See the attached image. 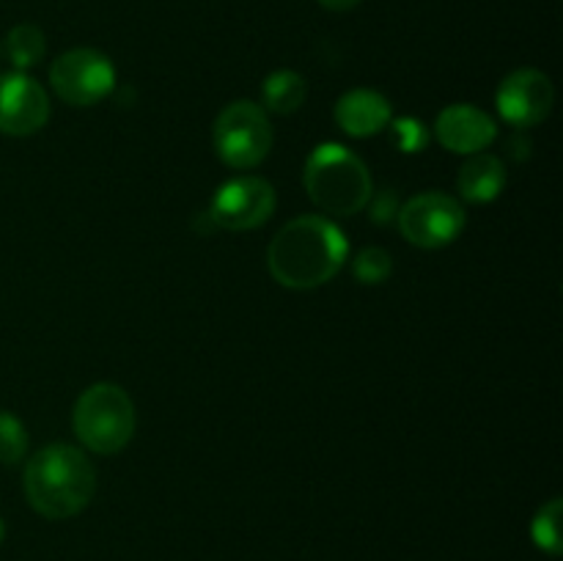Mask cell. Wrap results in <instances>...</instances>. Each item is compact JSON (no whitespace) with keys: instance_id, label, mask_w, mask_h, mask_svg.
<instances>
[{"instance_id":"ba28073f","label":"cell","mask_w":563,"mask_h":561,"mask_svg":"<svg viewBox=\"0 0 563 561\" xmlns=\"http://www.w3.org/2000/svg\"><path fill=\"white\" fill-rule=\"evenodd\" d=\"M275 187L262 176H240L214 193L209 220L223 231H253L275 212Z\"/></svg>"},{"instance_id":"5b68a950","label":"cell","mask_w":563,"mask_h":561,"mask_svg":"<svg viewBox=\"0 0 563 561\" xmlns=\"http://www.w3.org/2000/svg\"><path fill=\"white\" fill-rule=\"evenodd\" d=\"M275 132L269 124V116L262 105L251 99H236L225 105L218 113L212 127V143L218 157L229 168L247 170L256 168L267 160L273 148Z\"/></svg>"},{"instance_id":"6da1fadb","label":"cell","mask_w":563,"mask_h":561,"mask_svg":"<svg viewBox=\"0 0 563 561\" xmlns=\"http://www.w3.org/2000/svg\"><path fill=\"white\" fill-rule=\"evenodd\" d=\"M346 253L350 245L333 220L300 215L269 242L267 264L273 278L286 289H317L339 275Z\"/></svg>"},{"instance_id":"277c9868","label":"cell","mask_w":563,"mask_h":561,"mask_svg":"<svg viewBox=\"0 0 563 561\" xmlns=\"http://www.w3.org/2000/svg\"><path fill=\"white\" fill-rule=\"evenodd\" d=\"M135 405L115 383H93L77 396L71 427L77 440L99 457H113L126 449L135 435Z\"/></svg>"},{"instance_id":"2e32d148","label":"cell","mask_w":563,"mask_h":561,"mask_svg":"<svg viewBox=\"0 0 563 561\" xmlns=\"http://www.w3.org/2000/svg\"><path fill=\"white\" fill-rule=\"evenodd\" d=\"M561 498H553L550 504H544L537 512L531 522V537L537 542V548H542L544 553L559 556L561 553Z\"/></svg>"},{"instance_id":"9c48e42d","label":"cell","mask_w":563,"mask_h":561,"mask_svg":"<svg viewBox=\"0 0 563 561\" xmlns=\"http://www.w3.org/2000/svg\"><path fill=\"white\" fill-rule=\"evenodd\" d=\"M500 119L509 121L517 130L542 124L555 105V86L544 72L539 69H517L509 77H504L498 94Z\"/></svg>"},{"instance_id":"7402d4cb","label":"cell","mask_w":563,"mask_h":561,"mask_svg":"<svg viewBox=\"0 0 563 561\" xmlns=\"http://www.w3.org/2000/svg\"><path fill=\"white\" fill-rule=\"evenodd\" d=\"M3 534H5V526H3V520H0V542H3Z\"/></svg>"},{"instance_id":"7a4b0ae2","label":"cell","mask_w":563,"mask_h":561,"mask_svg":"<svg viewBox=\"0 0 563 561\" xmlns=\"http://www.w3.org/2000/svg\"><path fill=\"white\" fill-rule=\"evenodd\" d=\"M22 487L31 509L47 520H66L80 515L97 495V468L75 446H44L27 460Z\"/></svg>"},{"instance_id":"3957f363","label":"cell","mask_w":563,"mask_h":561,"mask_svg":"<svg viewBox=\"0 0 563 561\" xmlns=\"http://www.w3.org/2000/svg\"><path fill=\"white\" fill-rule=\"evenodd\" d=\"M302 185L308 198L322 212L335 218H352L368 207L374 196L368 165L341 143H322L306 160Z\"/></svg>"},{"instance_id":"7c38bea8","label":"cell","mask_w":563,"mask_h":561,"mask_svg":"<svg viewBox=\"0 0 563 561\" xmlns=\"http://www.w3.org/2000/svg\"><path fill=\"white\" fill-rule=\"evenodd\" d=\"M335 121L352 138L379 135L390 124V102L374 88H352L335 102Z\"/></svg>"},{"instance_id":"4fadbf2b","label":"cell","mask_w":563,"mask_h":561,"mask_svg":"<svg viewBox=\"0 0 563 561\" xmlns=\"http://www.w3.org/2000/svg\"><path fill=\"white\" fill-rule=\"evenodd\" d=\"M506 165L495 154L478 152L465 160L456 176V190L467 204H489L504 193Z\"/></svg>"},{"instance_id":"8992f818","label":"cell","mask_w":563,"mask_h":561,"mask_svg":"<svg viewBox=\"0 0 563 561\" xmlns=\"http://www.w3.org/2000/svg\"><path fill=\"white\" fill-rule=\"evenodd\" d=\"M396 220H399L401 237L410 245L438 251V248L451 245L465 231L467 215L460 198L443 190H429L401 204Z\"/></svg>"},{"instance_id":"9a60e30c","label":"cell","mask_w":563,"mask_h":561,"mask_svg":"<svg viewBox=\"0 0 563 561\" xmlns=\"http://www.w3.org/2000/svg\"><path fill=\"white\" fill-rule=\"evenodd\" d=\"M44 53H47V38L38 25L22 22V25L11 28L9 36H5V55L16 72L33 69L44 58Z\"/></svg>"},{"instance_id":"5bb4252c","label":"cell","mask_w":563,"mask_h":561,"mask_svg":"<svg viewBox=\"0 0 563 561\" xmlns=\"http://www.w3.org/2000/svg\"><path fill=\"white\" fill-rule=\"evenodd\" d=\"M308 86L302 80V75L291 69H278L273 75H267L262 86V108L267 113L278 116H291L302 108L306 102Z\"/></svg>"},{"instance_id":"d6986e66","label":"cell","mask_w":563,"mask_h":561,"mask_svg":"<svg viewBox=\"0 0 563 561\" xmlns=\"http://www.w3.org/2000/svg\"><path fill=\"white\" fill-rule=\"evenodd\" d=\"M394 138L401 152H421L429 141V130L418 119H396Z\"/></svg>"},{"instance_id":"52a82bcc","label":"cell","mask_w":563,"mask_h":561,"mask_svg":"<svg viewBox=\"0 0 563 561\" xmlns=\"http://www.w3.org/2000/svg\"><path fill=\"white\" fill-rule=\"evenodd\" d=\"M49 86L60 102L71 108H91L113 94L115 69L99 50L75 47L58 55L49 66Z\"/></svg>"},{"instance_id":"8fae6325","label":"cell","mask_w":563,"mask_h":561,"mask_svg":"<svg viewBox=\"0 0 563 561\" xmlns=\"http://www.w3.org/2000/svg\"><path fill=\"white\" fill-rule=\"evenodd\" d=\"M434 138L449 152L471 157V154L493 146V141L498 138V124L482 108H473L467 102L449 105L434 121Z\"/></svg>"},{"instance_id":"e0dca14e","label":"cell","mask_w":563,"mask_h":561,"mask_svg":"<svg viewBox=\"0 0 563 561\" xmlns=\"http://www.w3.org/2000/svg\"><path fill=\"white\" fill-rule=\"evenodd\" d=\"M390 273H394V258H390V253L385 251V248H363V251L352 258V275H355L361 284H385V280L390 278Z\"/></svg>"},{"instance_id":"ffe728a7","label":"cell","mask_w":563,"mask_h":561,"mask_svg":"<svg viewBox=\"0 0 563 561\" xmlns=\"http://www.w3.org/2000/svg\"><path fill=\"white\" fill-rule=\"evenodd\" d=\"M368 204H372L374 223H388V220L396 218V212H399V201H396L394 190H383L379 196H372Z\"/></svg>"},{"instance_id":"ac0fdd59","label":"cell","mask_w":563,"mask_h":561,"mask_svg":"<svg viewBox=\"0 0 563 561\" xmlns=\"http://www.w3.org/2000/svg\"><path fill=\"white\" fill-rule=\"evenodd\" d=\"M27 454V432L20 418L9 410H0V462L16 465Z\"/></svg>"},{"instance_id":"30bf717a","label":"cell","mask_w":563,"mask_h":561,"mask_svg":"<svg viewBox=\"0 0 563 561\" xmlns=\"http://www.w3.org/2000/svg\"><path fill=\"white\" fill-rule=\"evenodd\" d=\"M49 121V97L25 72L0 75V132L11 138L36 135Z\"/></svg>"},{"instance_id":"44dd1931","label":"cell","mask_w":563,"mask_h":561,"mask_svg":"<svg viewBox=\"0 0 563 561\" xmlns=\"http://www.w3.org/2000/svg\"><path fill=\"white\" fill-rule=\"evenodd\" d=\"M357 3H361V0H319V6H324L328 11H350L355 9Z\"/></svg>"}]
</instances>
